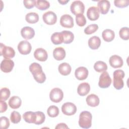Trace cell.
I'll return each instance as SVG.
<instances>
[{
	"mask_svg": "<svg viewBox=\"0 0 129 129\" xmlns=\"http://www.w3.org/2000/svg\"><path fill=\"white\" fill-rule=\"evenodd\" d=\"M29 71L34 79L38 83H43L46 80V76L42 71V67L38 63L33 62L29 66Z\"/></svg>",
	"mask_w": 129,
	"mask_h": 129,
	"instance_id": "cell-1",
	"label": "cell"
},
{
	"mask_svg": "<svg viewBox=\"0 0 129 129\" xmlns=\"http://www.w3.org/2000/svg\"><path fill=\"white\" fill-rule=\"evenodd\" d=\"M92 115L88 111H82L79 115V125L83 128H89L92 125Z\"/></svg>",
	"mask_w": 129,
	"mask_h": 129,
	"instance_id": "cell-2",
	"label": "cell"
},
{
	"mask_svg": "<svg viewBox=\"0 0 129 129\" xmlns=\"http://www.w3.org/2000/svg\"><path fill=\"white\" fill-rule=\"evenodd\" d=\"M113 85L114 87L117 90L121 89L124 86L123 79L124 77L125 74L123 71L121 70H117L113 72Z\"/></svg>",
	"mask_w": 129,
	"mask_h": 129,
	"instance_id": "cell-3",
	"label": "cell"
},
{
	"mask_svg": "<svg viewBox=\"0 0 129 129\" xmlns=\"http://www.w3.org/2000/svg\"><path fill=\"white\" fill-rule=\"evenodd\" d=\"M70 10L74 15L83 14L85 11V6L81 1H75L71 4Z\"/></svg>",
	"mask_w": 129,
	"mask_h": 129,
	"instance_id": "cell-4",
	"label": "cell"
},
{
	"mask_svg": "<svg viewBox=\"0 0 129 129\" xmlns=\"http://www.w3.org/2000/svg\"><path fill=\"white\" fill-rule=\"evenodd\" d=\"M63 97L62 91L58 88L52 89L49 93V98L51 101L55 103L60 102Z\"/></svg>",
	"mask_w": 129,
	"mask_h": 129,
	"instance_id": "cell-5",
	"label": "cell"
},
{
	"mask_svg": "<svg viewBox=\"0 0 129 129\" xmlns=\"http://www.w3.org/2000/svg\"><path fill=\"white\" fill-rule=\"evenodd\" d=\"M111 84V79L108 72H103L100 75L98 85L101 88H106L110 86Z\"/></svg>",
	"mask_w": 129,
	"mask_h": 129,
	"instance_id": "cell-6",
	"label": "cell"
},
{
	"mask_svg": "<svg viewBox=\"0 0 129 129\" xmlns=\"http://www.w3.org/2000/svg\"><path fill=\"white\" fill-rule=\"evenodd\" d=\"M1 55H3L6 59L13 58L15 55L14 49L10 47L6 46L2 43H1Z\"/></svg>",
	"mask_w": 129,
	"mask_h": 129,
	"instance_id": "cell-7",
	"label": "cell"
},
{
	"mask_svg": "<svg viewBox=\"0 0 129 129\" xmlns=\"http://www.w3.org/2000/svg\"><path fill=\"white\" fill-rule=\"evenodd\" d=\"M77 109L76 106L72 102L64 103L61 106L62 113L69 116L75 114L77 111Z\"/></svg>",
	"mask_w": 129,
	"mask_h": 129,
	"instance_id": "cell-8",
	"label": "cell"
},
{
	"mask_svg": "<svg viewBox=\"0 0 129 129\" xmlns=\"http://www.w3.org/2000/svg\"><path fill=\"white\" fill-rule=\"evenodd\" d=\"M42 19L44 22L49 25H54L57 21L56 15L52 11H48L44 13Z\"/></svg>",
	"mask_w": 129,
	"mask_h": 129,
	"instance_id": "cell-9",
	"label": "cell"
},
{
	"mask_svg": "<svg viewBox=\"0 0 129 129\" xmlns=\"http://www.w3.org/2000/svg\"><path fill=\"white\" fill-rule=\"evenodd\" d=\"M18 49L21 54L26 55L30 53L32 49V46L29 42L24 40L19 43L18 45Z\"/></svg>",
	"mask_w": 129,
	"mask_h": 129,
	"instance_id": "cell-10",
	"label": "cell"
},
{
	"mask_svg": "<svg viewBox=\"0 0 129 129\" xmlns=\"http://www.w3.org/2000/svg\"><path fill=\"white\" fill-rule=\"evenodd\" d=\"M60 24L61 26L64 28H72L74 25L73 17L68 14L62 15L60 19Z\"/></svg>",
	"mask_w": 129,
	"mask_h": 129,
	"instance_id": "cell-11",
	"label": "cell"
},
{
	"mask_svg": "<svg viewBox=\"0 0 129 129\" xmlns=\"http://www.w3.org/2000/svg\"><path fill=\"white\" fill-rule=\"evenodd\" d=\"M14 67V62L10 59H5L1 63V70L4 73L11 72Z\"/></svg>",
	"mask_w": 129,
	"mask_h": 129,
	"instance_id": "cell-12",
	"label": "cell"
},
{
	"mask_svg": "<svg viewBox=\"0 0 129 129\" xmlns=\"http://www.w3.org/2000/svg\"><path fill=\"white\" fill-rule=\"evenodd\" d=\"M100 16V12L98 7L95 6L90 7L87 10V16L91 21L97 20Z\"/></svg>",
	"mask_w": 129,
	"mask_h": 129,
	"instance_id": "cell-13",
	"label": "cell"
},
{
	"mask_svg": "<svg viewBox=\"0 0 129 129\" xmlns=\"http://www.w3.org/2000/svg\"><path fill=\"white\" fill-rule=\"evenodd\" d=\"M34 56L40 61H45L47 60L48 54L47 51L42 48H37L34 52Z\"/></svg>",
	"mask_w": 129,
	"mask_h": 129,
	"instance_id": "cell-14",
	"label": "cell"
},
{
	"mask_svg": "<svg viewBox=\"0 0 129 129\" xmlns=\"http://www.w3.org/2000/svg\"><path fill=\"white\" fill-rule=\"evenodd\" d=\"M109 62L111 67L113 68H121L123 63L122 58L117 55H113L110 56Z\"/></svg>",
	"mask_w": 129,
	"mask_h": 129,
	"instance_id": "cell-15",
	"label": "cell"
},
{
	"mask_svg": "<svg viewBox=\"0 0 129 129\" xmlns=\"http://www.w3.org/2000/svg\"><path fill=\"white\" fill-rule=\"evenodd\" d=\"M76 78L79 80H84L86 79L88 76V71L84 67H80L78 68L75 72Z\"/></svg>",
	"mask_w": 129,
	"mask_h": 129,
	"instance_id": "cell-16",
	"label": "cell"
},
{
	"mask_svg": "<svg viewBox=\"0 0 129 129\" xmlns=\"http://www.w3.org/2000/svg\"><path fill=\"white\" fill-rule=\"evenodd\" d=\"M21 34L23 38L29 40L33 38L35 35V31L32 28L26 26L21 29Z\"/></svg>",
	"mask_w": 129,
	"mask_h": 129,
	"instance_id": "cell-17",
	"label": "cell"
},
{
	"mask_svg": "<svg viewBox=\"0 0 129 129\" xmlns=\"http://www.w3.org/2000/svg\"><path fill=\"white\" fill-rule=\"evenodd\" d=\"M98 8L102 14H106L110 9V3L107 0H101L98 2Z\"/></svg>",
	"mask_w": 129,
	"mask_h": 129,
	"instance_id": "cell-18",
	"label": "cell"
},
{
	"mask_svg": "<svg viewBox=\"0 0 129 129\" xmlns=\"http://www.w3.org/2000/svg\"><path fill=\"white\" fill-rule=\"evenodd\" d=\"M90 90V86L89 83L84 82L81 83L78 87L77 92L79 95L84 96L88 94Z\"/></svg>",
	"mask_w": 129,
	"mask_h": 129,
	"instance_id": "cell-19",
	"label": "cell"
},
{
	"mask_svg": "<svg viewBox=\"0 0 129 129\" xmlns=\"http://www.w3.org/2000/svg\"><path fill=\"white\" fill-rule=\"evenodd\" d=\"M101 40L100 38L96 36L91 37L88 40L89 47L93 50L97 49L101 45Z\"/></svg>",
	"mask_w": 129,
	"mask_h": 129,
	"instance_id": "cell-20",
	"label": "cell"
},
{
	"mask_svg": "<svg viewBox=\"0 0 129 129\" xmlns=\"http://www.w3.org/2000/svg\"><path fill=\"white\" fill-rule=\"evenodd\" d=\"M53 56L56 60H61L66 57V51L62 47H56L53 51Z\"/></svg>",
	"mask_w": 129,
	"mask_h": 129,
	"instance_id": "cell-21",
	"label": "cell"
},
{
	"mask_svg": "<svg viewBox=\"0 0 129 129\" xmlns=\"http://www.w3.org/2000/svg\"><path fill=\"white\" fill-rule=\"evenodd\" d=\"M86 102L89 106L91 107H96L99 104V98L96 95L91 94L89 95L86 98Z\"/></svg>",
	"mask_w": 129,
	"mask_h": 129,
	"instance_id": "cell-22",
	"label": "cell"
},
{
	"mask_svg": "<svg viewBox=\"0 0 129 129\" xmlns=\"http://www.w3.org/2000/svg\"><path fill=\"white\" fill-rule=\"evenodd\" d=\"M22 104L21 98L17 96H12L9 101V105L12 109L19 108Z\"/></svg>",
	"mask_w": 129,
	"mask_h": 129,
	"instance_id": "cell-23",
	"label": "cell"
},
{
	"mask_svg": "<svg viewBox=\"0 0 129 129\" xmlns=\"http://www.w3.org/2000/svg\"><path fill=\"white\" fill-rule=\"evenodd\" d=\"M58 70L61 75L63 76H67L71 73L72 68L68 63L63 62L59 65Z\"/></svg>",
	"mask_w": 129,
	"mask_h": 129,
	"instance_id": "cell-24",
	"label": "cell"
},
{
	"mask_svg": "<svg viewBox=\"0 0 129 129\" xmlns=\"http://www.w3.org/2000/svg\"><path fill=\"white\" fill-rule=\"evenodd\" d=\"M102 36L104 41L106 42H111L115 37V33L113 30L107 29L102 32Z\"/></svg>",
	"mask_w": 129,
	"mask_h": 129,
	"instance_id": "cell-25",
	"label": "cell"
},
{
	"mask_svg": "<svg viewBox=\"0 0 129 129\" xmlns=\"http://www.w3.org/2000/svg\"><path fill=\"white\" fill-rule=\"evenodd\" d=\"M61 33L63 38V43L65 44H69L73 41L74 39V35L71 31L63 30Z\"/></svg>",
	"mask_w": 129,
	"mask_h": 129,
	"instance_id": "cell-26",
	"label": "cell"
},
{
	"mask_svg": "<svg viewBox=\"0 0 129 129\" xmlns=\"http://www.w3.org/2000/svg\"><path fill=\"white\" fill-rule=\"evenodd\" d=\"M23 118L24 120L29 123H34L36 119L35 112L32 111H27L23 114Z\"/></svg>",
	"mask_w": 129,
	"mask_h": 129,
	"instance_id": "cell-27",
	"label": "cell"
},
{
	"mask_svg": "<svg viewBox=\"0 0 129 129\" xmlns=\"http://www.w3.org/2000/svg\"><path fill=\"white\" fill-rule=\"evenodd\" d=\"M51 40L55 45L60 44L63 42V36L61 32H55L51 36Z\"/></svg>",
	"mask_w": 129,
	"mask_h": 129,
	"instance_id": "cell-28",
	"label": "cell"
},
{
	"mask_svg": "<svg viewBox=\"0 0 129 129\" xmlns=\"http://www.w3.org/2000/svg\"><path fill=\"white\" fill-rule=\"evenodd\" d=\"M25 20L28 23L34 24L38 21L39 15L36 13H29L26 15Z\"/></svg>",
	"mask_w": 129,
	"mask_h": 129,
	"instance_id": "cell-29",
	"label": "cell"
},
{
	"mask_svg": "<svg viewBox=\"0 0 129 129\" xmlns=\"http://www.w3.org/2000/svg\"><path fill=\"white\" fill-rule=\"evenodd\" d=\"M94 69L96 72L101 73L106 71L107 70V66L104 61H97L94 65Z\"/></svg>",
	"mask_w": 129,
	"mask_h": 129,
	"instance_id": "cell-30",
	"label": "cell"
},
{
	"mask_svg": "<svg viewBox=\"0 0 129 129\" xmlns=\"http://www.w3.org/2000/svg\"><path fill=\"white\" fill-rule=\"evenodd\" d=\"M35 7L40 10H47L50 7L49 3L47 1L37 0L35 2Z\"/></svg>",
	"mask_w": 129,
	"mask_h": 129,
	"instance_id": "cell-31",
	"label": "cell"
},
{
	"mask_svg": "<svg viewBox=\"0 0 129 129\" xmlns=\"http://www.w3.org/2000/svg\"><path fill=\"white\" fill-rule=\"evenodd\" d=\"M47 113L49 117H55L59 114V109L55 105H51L48 108Z\"/></svg>",
	"mask_w": 129,
	"mask_h": 129,
	"instance_id": "cell-32",
	"label": "cell"
},
{
	"mask_svg": "<svg viewBox=\"0 0 129 129\" xmlns=\"http://www.w3.org/2000/svg\"><path fill=\"white\" fill-rule=\"evenodd\" d=\"M36 114V119L34 124L36 125H39L42 123H43L45 119V114L43 112L41 111H36L35 112Z\"/></svg>",
	"mask_w": 129,
	"mask_h": 129,
	"instance_id": "cell-33",
	"label": "cell"
},
{
	"mask_svg": "<svg viewBox=\"0 0 129 129\" xmlns=\"http://www.w3.org/2000/svg\"><path fill=\"white\" fill-rule=\"evenodd\" d=\"M10 119L12 123L16 124L19 123L21 119V114L19 112L16 111H13L10 115Z\"/></svg>",
	"mask_w": 129,
	"mask_h": 129,
	"instance_id": "cell-34",
	"label": "cell"
},
{
	"mask_svg": "<svg viewBox=\"0 0 129 129\" xmlns=\"http://www.w3.org/2000/svg\"><path fill=\"white\" fill-rule=\"evenodd\" d=\"M120 37L124 40H127L129 39V29L128 27L121 28L119 32Z\"/></svg>",
	"mask_w": 129,
	"mask_h": 129,
	"instance_id": "cell-35",
	"label": "cell"
},
{
	"mask_svg": "<svg viewBox=\"0 0 129 129\" xmlns=\"http://www.w3.org/2000/svg\"><path fill=\"white\" fill-rule=\"evenodd\" d=\"M98 29V26L96 24L88 25L84 29V32L87 35H90L95 33Z\"/></svg>",
	"mask_w": 129,
	"mask_h": 129,
	"instance_id": "cell-36",
	"label": "cell"
},
{
	"mask_svg": "<svg viewBox=\"0 0 129 129\" xmlns=\"http://www.w3.org/2000/svg\"><path fill=\"white\" fill-rule=\"evenodd\" d=\"M11 92L8 88H3L1 89V100L6 101L10 97Z\"/></svg>",
	"mask_w": 129,
	"mask_h": 129,
	"instance_id": "cell-37",
	"label": "cell"
},
{
	"mask_svg": "<svg viewBox=\"0 0 129 129\" xmlns=\"http://www.w3.org/2000/svg\"><path fill=\"white\" fill-rule=\"evenodd\" d=\"M76 21L77 24L80 27H83L86 24V19L83 14L77 15L76 16Z\"/></svg>",
	"mask_w": 129,
	"mask_h": 129,
	"instance_id": "cell-38",
	"label": "cell"
},
{
	"mask_svg": "<svg viewBox=\"0 0 129 129\" xmlns=\"http://www.w3.org/2000/svg\"><path fill=\"white\" fill-rule=\"evenodd\" d=\"M114 4L115 6L117 8H122L128 6L129 1L128 0H115L114 1Z\"/></svg>",
	"mask_w": 129,
	"mask_h": 129,
	"instance_id": "cell-39",
	"label": "cell"
},
{
	"mask_svg": "<svg viewBox=\"0 0 129 129\" xmlns=\"http://www.w3.org/2000/svg\"><path fill=\"white\" fill-rule=\"evenodd\" d=\"M1 129H7L10 126V121L9 119L6 116H2L0 120Z\"/></svg>",
	"mask_w": 129,
	"mask_h": 129,
	"instance_id": "cell-40",
	"label": "cell"
},
{
	"mask_svg": "<svg viewBox=\"0 0 129 129\" xmlns=\"http://www.w3.org/2000/svg\"><path fill=\"white\" fill-rule=\"evenodd\" d=\"M35 0H24L23 4L26 9H30L35 6Z\"/></svg>",
	"mask_w": 129,
	"mask_h": 129,
	"instance_id": "cell-41",
	"label": "cell"
},
{
	"mask_svg": "<svg viewBox=\"0 0 129 129\" xmlns=\"http://www.w3.org/2000/svg\"><path fill=\"white\" fill-rule=\"evenodd\" d=\"M0 107H1V113H3L5 112L8 108V105L7 103L3 100L0 101Z\"/></svg>",
	"mask_w": 129,
	"mask_h": 129,
	"instance_id": "cell-42",
	"label": "cell"
},
{
	"mask_svg": "<svg viewBox=\"0 0 129 129\" xmlns=\"http://www.w3.org/2000/svg\"><path fill=\"white\" fill-rule=\"evenodd\" d=\"M58 128H69V127L64 123H60L55 126V129Z\"/></svg>",
	"mask_w": 129,
	"mask_h": 129,
	"instance_id": "cell-43",
	"label": "cell"
},
{
	"mask_svg": "<svg viewBox=\"0 0 129 129\" xmlns=\"http://www.w3.org/2000/svg\"><path fill=\"white\" fill-rule=\"evenodd\" d=\"M58 2L61 5H66L67 4V3H68L69 2V0H67V1H64V0H61V1H58Z\"/></svg>",
	"mask_w": 129,
	"mask_h": 129,
	"instance_id": "cell-44",
	"label": "cell"
}]
</instances>
